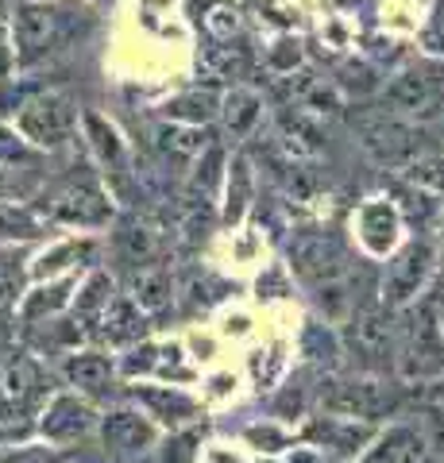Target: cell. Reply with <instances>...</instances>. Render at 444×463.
Listing matches in <instances>:
<instances>
[{
	"instance_id": "obj_11",
	"label": "cell",
	"mask_w": 444,
	"mask_h": 463,
	"mask_svg": "<svg viewBox=\"0 0 444 463\" xmlns=\"http://www.w3.org/2000/svg\"><path fill=\"white\" fill-rule=\"evenodd\" d=\"M132 398L147 410V417H155V421H163L170 429L190 425L202 413V402L190 398L178 386H132Z\"/></svg>"
},
{
	"instance_id": "obj_5",
	"label": "cell",
	"mask_w": 444,
	"mask_h": 463,
	"mask_svg": "<svg viewBox=\"0 0 444 463\" xmlns=\"http://www.w3.org/2000/svg\"><path fill=\"white\" fill-rule=\"evenodd\" d=\"M16 128L35 147H62L78 128V109L59 93H43L20 109Z\"/></svg>"
},
{
	"instance_id": "obj_1",
	"label": "cell",
	"mask_w": 444,
	"mask_h": 463,
	"mask_svg": "<svg viewBox=\"0 0 444 463\" xmlns=\"http://www.w3.org/2000/svg\"><path fill=\"white\" fill-rule=\"evenodd\" d=\"M344 352L367 374H383L398 359V332L391 325V306H364L344 321Z\"/></svg>"
},
{
	"instance_id": "obj_12",
	"label": "cell",
	"mask_w": 444,
	"mask_h": 463,
	"mask_svg": "<svg viewBox=\"0 0 444 463\" xmlns=\"http://www.w3.org/2000/svg\"><path fill=\"white\" fill-rule=\"evenodd\" d=\"M101 437H105V448H112V452L136 456V452H147L155 444L159 429H155L151 417H139L136 410H112L101 421Z\"/></svg>"
},
{
	"instance_id": "obj_27",
	"label": "cell",
	"mask_w": 444,
	"mask_h": 463,
	"mask_svg": "<svg viewBox=\"0 0 444 463\" xmlns=\"http://www.w3.org/2000/svg\"><path fill=\"white\" fill-rule=\"evenodd\" d=\"M112 248H117V255L124 259V263H147L151 251H155V243H151V232L147 228H120L117 236H112Z\"/></svg>"
},
{
	"instance_id": "obj_20",
	"label": "cell",
	"mask_w": 444,
	"mask_h": 463,
	"mask_svg": "<svg viewBox=\"0 0 444 463\" xmlns=\"http://www.w3.org/2000/svg\"><path fill=\"white\" fill-rule=\"evenodd\" d=\"M302 355L306 364L321 367V371H333L344 355V340L336 336L333 328H325V321H309L302 332Z\"/></svg>"
},
{
	"instance_id": "obj_35",
	"label": "cell",
	"mask_w": 444,
	"mask_h": 463,
	"mask_svg": "<svg viewBox=\"0 0 444 463\" xmlns=\"http://www.w3.org/2000/svg\"><path fill=\"white\" fill-rule=\"evenodd\" d=\"M8 463H62V456L54 448H20Z\"/></svg>"
},
{
	"instance_id": "obj_26",
	"label": "cell",
	"mask_w": 444,
	"mask_h": 463,
	"mask_svg": "<svg viewBox=\"0 0 444 463\" xmlns=\"http://www.w3.org/2000/svg\"><path fill=\"white\" fill-rule=\"evenodd\" d=\"M418 432H421V440L429 448V456H437L444 459V402H429L418 410Z\"/></svg>"
},
{
	"instance_id": "obj_40",
	"label": "cell",
	"mask_w": 444,
	"mask_h": 463,
	"mask_svg": "<svg viewBox=\"0 0 444 463\" xmlns=\"http://www.w3.org/2000/svg\"><path fill=\"white\" fill-rule=\"evenodd\" d=\"M267 463H275V459H267Z\"/></svg>"
},
{
	"instance_id": "obj_23",
	"label": "cell",
	"mask_w": 444,
	"mask_h": 463,
	"mask_svg": "<svg viewBox=\"0 0 444 463\" xmlns=\"http://www.w3.org/2000/svg\"><path fill=\"white\" fill-rule=\"evenodd\" d=\"M170 289H175V282H170V270L163 267H139L136 270V301H139V309H163L170 306Z\"/></svg>"
},
{
	"instance_id": "obj_9",
	"label": "cell",
	"mask_w": 444,
	"mask_h": 463,
	"mask_svg": "<svg viewBox=\"0 0 444 463\" xmlns=\"http://www.w3.org/2000/svg\"><path fill=\"white\" fill-rule=\"evenodd\" d=\"M379 432L375 421H364V417H348V413H321L313 417L306 429V440H313L328 456H360L364 444H371Z\"/></svg>"
},
{
	"instance_id": "obj_18",
	"label": "cell",
	"mask_w": 444,
	"mask_h": 463,
	"mask_svg": "<svg viewBox=\"0 0 444 463\" xmlns=\"http://www.w3.org/2000/svg\"><path fill=\"white\" fill-rule=\"evenodd\" d=\"M112 298H117V289H112V279H109L105 270H93L90 279H85L78 301H74V325H81L85 336H90V332H97L105 309L112 306Z\"/></svg>"
},
{
	"instance_id": "obj_21",
	"label": "cell",
	"mask_w": 444,
	"mask_h": 463,
	"mask_svg": "<svg viewBox=\"0 0 444 463\" xmlns=\"http://www.w3.org/2000/svg\"><path fill=\"white\" fill-rule=\"evenodd\" d=\"M81 124H85V136H90V147L97 155V163H101V166H117L124 158V139H120L117 128H112L105 116H97V112H85Z\"/></svg>"
},
{
	"instance_id": "obj_38",
	"label": "cell",
	"mask_w": 444,
	"mask_h": 463,
	"mask_svg": "<svg viewBox=\"0 0 444 463\" xmlns=\"http://www.w3.org/2000/svg\"><path fill=\"white\" fill-rule=\"evenodd\" d=\"M437 263L444 267V213H440V251H437Z\"/></svg>"
},
{
	"instance_id": "obj_36",
	"label": "cell",
	"mask_w": 444,
	"mask_h": 463,
	"mask_svg": "<svg viewBox=\"0 0 444 463\" xmlns=\"http://www.w3.org/2000/svg\"><path fill=\"white\" fill-rule=\"evenodd\" d=\"M290 463H333V456L321 452V448H298L290 456Z\"/></svg>"
},
{
	"instance_id": "obj_2",
	"label": "cell",
	"mask_w": 444,
	"mask_h": 463,
	"mask_svg": "<svg viewBox=\"0 0 444 463\" xmlns=\"http://www.w3.org/2000/svg\"><path fill=\"white\" fill-rule=\"evenodd\" d=\"M317 398L328 413H348V417H364V421H379V417L398 410L402 390L394 383L379 379V374H344V379H321Z\"/></svg>"
},
{
	"instance_id": "obj_14",
	"label": "cell",
	"mask_w": 444,
	"mask_h": 463,
	"mask_svg": "<svg viewBox=\"0 0 444 463\" xmlns=\"http://www.w3.org/2000/svg\"><path fill=\"white\" fill-rule=\"evenodd\" d=\"M437 97H440L437 81L429 78L425 70H418V66L402 70V74H394L391 85H386V100H391L398 112H421V109L433 105Z\"/></svg>"
},
{
	"instance_id": "obj_24",
	"label": "cell",
	"mask_w": 444,
	"mask_h": 463,
	"mask_svg": "<svg viewBox=\"0 0 444 463\" xmlns=\"http://www.w3.org/2000/svg\"><path fill=\"white\" fill-rule=\"evenodd\" d=\"M97 255V243L93 240H66V243H59V248H51L47 255L39 259V274H47V279H54V274H62L70 263H90V259Z\"/></svg>"
},
{
	"instance_id": "obj_17",
	"label": "cell",
	"mask_w": 444,
	"mask_h": 463,
	"mask_svg": "<svg viewBox=\"0 0 444 463\" xmlns=\"http://www.w3.org/2000/svg\"><path fill=\"white\" fill-rule=\"evenodd\" d=\"M112 359L101 352H74L66 355L62 374L70 386H78L81 394H105V386H112Z\"/></svg>"
},
{
	"instance_id": "obj_25",
	"label": "cell",
	"mask_w": 444,
	"mask_h": 463,
	"mask_svg": "<svg viewBox=\"0 0 444 463\" xmlns=\"http://www.w3.org/2000/svg\"><path fill=\"white\" fill-rule=\"evenodd\" d=\"M413 185H425L433 194H444V147L440 151H421L413 163L406 166Z\"/></svg>"
},
{
	"instance_id": "obj_15",
	"label": "cell",
	"mask_w": 444,
	"mask_h": 463,
	"mask_svg": "<svg viewBox=\"0 0 444 463\" xmlns=\"http://www.w3.org/2000/svg\"><path fill=\"white\" fill-rule=\"evenodd\" d=\"M221 116H224L228 136L248 139L263 120V97L255 90H248V85H236V90H228L221 97Z\"/></svg>"
},
{
	"instance_id": "obj_6",
	"label": "cell",
	"mask_w": 444,
	"mask_h": 463,
	"mask_svg": "<svg viewBox=\"0 0 444 463\" xmlns=\"http://www.w3.org/2000/svg\"><path fill=\"white\" fill-rule=\"evenodd\" d=\"M290 270L302 274V279L313 286H325L333 279H344V274L352 270V263H348L344 243L333 236V232H306V236H298L294 248H290Z\"/></svg>"
},
{
	"instance_id": "obj_37",
	"label": "cell",
	"mask_w": 444,
	"mask_h": 463,
	"mask_svg": "<svg viewBox=\"0 0 444 463\" xmlns=\"http://www.w3.org/2000/svg\"><path fill=\"white\" fill-rule=\"evenodd\" d=\"M8 32H12V16H8V5L0 0V62H5V47H8Z\"/></svg>"
},
{
	"instance_id": "obj_31",
	"label": "cell",
	"mask_w": 444,
	"mask_h": 463,
	"mask_svg": "<svg viewBox=\"0 0 444 463\" xmlns=\"http://www.w3.org/2000/svg\"><path fill=\"white\" fill-rule=\"evenodd\" d=\"M197 444H202V429H178L175 437L166 440V448H163V463H190L194 456H197Z\"/></svg>"
},
{
	"instance_id": "obj_29",
	"label": "cell",
	"mask_w": 444,
	"mask_h": 463,
	"mask_svg": "<svg viewBox=\"0 0 444 463\" xmlns=\"http://www.w3.org/2000/svg\"><path fill=\"white\" fill-rule=\"evenodd\" d=\"M302 43H298L294 35H279L275 47L267 51V70L270 74H294L298 66H302Z\"/></svg>"
},
{
	"instance_id": "obj_4",
	"label": "cell",
	"mask_w": 444,
	"mask_h": 463,
	"mask_svg": "<svg viewBox=\"0 0 444 463\" xmlns=\"http://www.w3.org/2000/svg\"><path fill=\"white\" fill-rule=\"evenodd\" d=\"M62 39H66V16L59 8H51L47 0H20L12 8V43H16L12 58L20 66H32L51 51H59Z\"/></svg>"
},
{
	"instance_id": "obj_13",
	"label": "cell",
	"mask_w": 444,
	"mask_h": 463,
	"mask_svg": "<svg viewBox=\"0 0 444 463\" xmlns=\"http://www.w3.org/2000/svg\"><path fill=\"white\" fill-rule=\"evenodd\" d=\"M429 448L421 440L418 425H394L383 437H375V448L364 456V463H421Z\"/></svg>"
},
{
	"instance_id": "obj_22",
	"label": "cell",
	"mask_w": 444,
	"mask_h": 463,
	"mask_svg": "<svg viewBox=\"0 0 444 463\" xmlns=\"http://www.w3.org/2000/svg\"><path fill=\"white\" fill-rule=\"evenodd\" d=\"M166 116L170 120H178V124H209L213 116H221V97H213L205 90H190V93L170 100Z\"/></svg>"
},
{
	"instance_id": "obj_3",
	"label": "cell",
	"mask_w": 444,
	"mask_h": 463,
	"mask_svg": "<svg viewBox=\"0 0 444 463\" xmlns=\"http://www.w3.org/2000/svg\"><path fill=\"white\" fill-rule=\"evenodd\" d=\"M433 270H437V248H433V240H429V236L406 240L402 248L391 255V263H386V270H383V286H379L383 306H391V309L413 306L418 294L429 286V279H433Z\"/></svg>"
},
{
	"instance_id": "obj_33",
	"label": "cell",
	"mask_w": 444,
	"mask_h": 463,
	"mask_svg": "<svg viewBox=\"0 0 444 463\" xmlns=\"http://www.w3.org/2000/svg\"><path fill=\"white\" fill-rule=\"evenodd\" d=\"M290 289H294V286H290V274H286L282 263L267 267V270L260 274V282H255V294H260V298H286Z\"/></svg>"
},
{
	"instance_id": "obj_16",
	"label": "cell",
	"mask_w": 444,
	"mask_h": 463,
	"mask_svg": "<svg viewBox=\"0 0 444 463\" xmlns=\"http://www.w3.org/2000/svg\"><path fill=\"white\" fill-rule=\"evenodd\" d=\"M251 194H255V174H251V163L248 155H236L228 163V174H224V209H221V221L232 228L243 221V213L251 209Z\"/></svg>"
},
{
	"instance_id": "obj_34",
	"label": "cell",
	"mask_w": 444,
	"mask_h": 463,
	"mask_svg": "<svg viewBox=\"0 0 444 463\" xmlns=\"http://www.w3.org/2000/svg\"><path fill=\"white\" fill-rule=\"evenodd\" d=\"M340 85L344 90H355V93H371V90H379V78H375V70H371L367 62H348L344 66Z\"/></svg>"
},
{
	"instance_id": "obj_7",
	"label": "cell",
	"mask_w": 444,
	"mask_h": 463,
	"mask_svg": "<svg viewBox=\"0 0 444 463\" xmlns=\"http://www.w3.org/2000/svg\"><path fill=\"white\" fill-rule=\"evenodd\" d=\"M51 216L59 224L101 228L112 221V205L97 178H74L70 185H62L59 194H51Z\"/></svg>"
},
{
	"instance_id": "obj_8",
	"label": "cell",
	"mask_w": 444,
	"mask_h": 463,
	"mask_svg": "<svg viewBox=\"0 0 444 463\" xmlns=\"http://www.w3.org/2000/svg\"><path fill=\"white\" fill-rule=\"evenodd\" d=\"M402 213L391 197H371L367 205H360L355 213V240L364 243L367 255L375 259H391L402 243Z\"/></svg>"
},
{
	"instance_id": "obj_19",
	"label": "cell",
	"mask_w": 444,
	"mask_h": 463,
	"mask_svg": "<svg viewBox=\"0 0 444 463\" xmlns=\"http://www.w3.org/2000/svg\"><path fill=\"white\" fill-rule=\"evenodd\" d=\"M97 336L109 340V344H139L143 340V313H139V301L136 298H112V306L101 317V328Z\"/></svg>"
},
{
	"instance_id": "obj_32",
	"label": "cell",
	"mask_w": 444,
	"mask_h": 463,
	"mask_svg": "<svg viewBox=\"0 0 444 463\" xmlns=\"http://www.w3.org/2000/svg\"><path fill=\"white\" fill-rule=\"evenodd\" d=\"M243 437H248V444H255L260 452H270V456L282 452V448H290V432L279 429V425H270V421L267 425H251Z\"/></svg>"
},
{
	"instance_id": "obj_39",
	"label": "cell",
	"mask_w": 444,
	"mask_h": 463,
	"mask_svg": "<svg viewBox=\"0 0 444 463\" xmlns=\"http://www.w3.org/2000/svg\"><path fill=\"white\" fill-rule=\"evenodd\" d=\"M97 5H105V0H97Z\"/></svg>"
},
{
	"instance_id": "obj_10",
	"label": "cell",
	"mask_w": 444,
	"mask_h": 463,
	"mask_svg": "<svg viewBox=\"0 0 444 463\" xmlns=\"http://www.w3.org/2000/svg\"><path fill=\"white\" fill-rule=\"evenodd\" d=\"M97 425V413L90 398H78V394H59L47 402V410H43V437L47 440H78L85 437Z\"/></svg>"
},
{
	"instance_id": "obj_28",
	"label": "cell",
	"mask_w": 444,
	"mask_h": 463,
	"mask_svg": "<svg viewBox=\"0 0 444 463\" xmlns=\"http://www.w3.org/2000/svg\"><path fill=\"white\" fill-rule=\"evenodd\" d=\"M39 236L35 213L16 209V205H0V240H32Z\"/></svg>"
},
{
	"instance_id": "obj_30",
	"label": "cell",
	"mask_w": 444,
	"mask_h": 463,
	"mask_svg": "<svg viewBox=\"0 0 444 463\" xmlns=\"http://www.w3.org/2000/svg\"><path fill=\"white\" fill-rule=\"evenodd\" d=\"M66 289H74V279H62V282H54V286H47V289H35V298L24 306V317L27 321H35V317H43V313H54V309H62L66 306Z\"/></svg>"
}]
</instances>
